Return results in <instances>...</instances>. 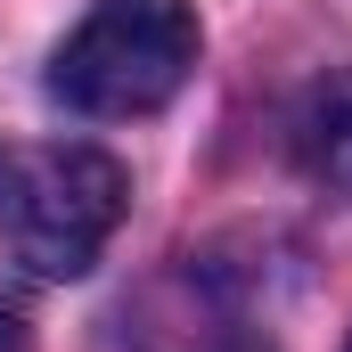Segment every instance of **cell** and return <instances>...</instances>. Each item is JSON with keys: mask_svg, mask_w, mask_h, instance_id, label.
<instances>
[{"mask_svg": "<svg viewBox=\"0 0 352 352\" xmlns=\"http://www.w3.org/2000/svg\"><path fill=\"white\" fill-rule=\"evenodd\" d=\"M123 205H131V180L107 148L58 140V148L0 156V238L33 278H82L107 254Z\"/></svg>", "mask_w": 352, "mask_h": 352, "instance_id": "7a4b0ae2", "label": "cell"}, {"mask_svg": "<svg viewBox=\"0 0 352 352\" xmlns=\"http://www.w3.org/2000/svg\"><path fill=\"white\" fill-rule=\"evenodd\" d=\"M295 156H303L311 180H328V188L352 197V66L303 90V107H295Z\"/></svg>", "mask_w": 352, "mask_h": 352, "instance_id": "3957f363", "label": "cell"}, {"mask_svg": "<svg viewBox=\"0 0 352 352\" xmlns=\"http://www.w3.org/2000/svg\"><path fill=\"white\" fill-rule=\"evenodd\" d=\"M221 352H263V344H221Z\"/></svg>", "mask_w": 352, "mask_h": 352, "instance_id": "277c9868", "label": "cell"}, {"mask_svg": "<svg viewBox=\"0 0 352 352\" xmlns=\"http://www.w3.org/2000/svg\"><path fill=\"white\" fill-rule=\"evenodd\" d=\"M197 66V8L188 0H90V16L50 58V98L90 123L156 115Z\"/></svg>", "mask_w": 352, "mask_h": 352, "instance_id": "6da1fadb", "label": "cell"}]
</instances>
